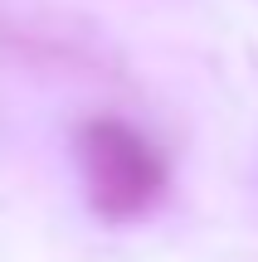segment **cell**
Here are the masks:
<instances>
[{"instance_id": "obj_1", "label": "cell", "mask_w": 258, "mask_h": 262, "mask_svg": "<svg viewBox=\"0 0 258 262\" xmlns=\"http://www.w3.org/2000/svg\"><path fill=\"white\" fill-rule=\"evenodd\" d=\"M78 165H83L88 204L112 224L146 214L166 189L161 156L146 146V136H136L122 122H88L78 131Z\"/></svg>"}]
</instances>
